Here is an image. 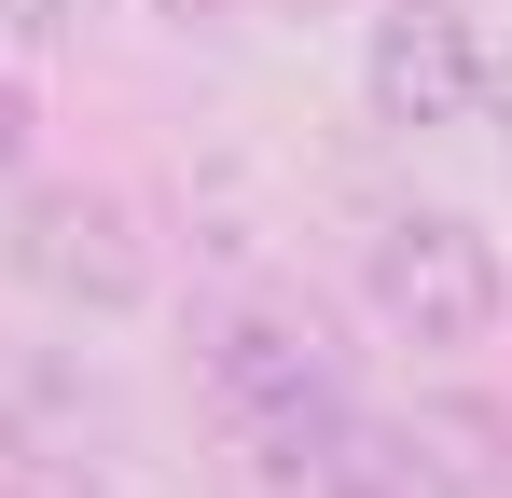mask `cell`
<instances>
[{"mask_svg":"<svg viewBox=\"0 0 512 498\" xmlns=\"http://www.w3.org/2000/svg\"><path fill=\"white\" fill-rule=\"evenodd\" d=\"M14 153H28V83L0 70V166H14Z\"/></svg>","mask_w":512,"mask_h":498,"instance_id":"ba28073f","label":"cell"},{"mask_svg":"<svg viewBox=\"0 0 512 498\" xmlns=\"http://www.w3.org/2000/svg\"><path fill=\"white\" fill-rule=\"evenodd\" d=\"M360 291H374V319L402 332V346H485L499 305H512L499 236L471 208H388L374 249H360Z\"/></svg>","mask_w":512,"mask_h":498,"instance_id":"7a4b0ae2","label":"cell"},{"mask_svg":"<svg viewBox=\"0 0 512 498\" xmlns=\"http://www.w3.org/2000/svg\"><path fill=\"white\" fill-rule=\"evenodd\" d=\"M0 498H56V443H42L14 402H0Z\"/></svg>","mask_w":512,"mask_h":498,"instance_id":"5b68a950","label":"cell"},{"mask_svg":"<svg viewBox=\"0 0 512 498\" xmlns=\"http://www.w3.org/2000/svg\"><path fill=\"white\" fill-rule=\"evenodd\" d=\"M194 374H208L222 443L250 457V485H277V498H305L319 471H333V443L360 429L333 332H319V305H291V291L222 305V319H208V346H194Z\"/></svg>","mask_w":512,"mask_h":498,"instance_id":"6da1fadb","label":"cell"},{"mask_svg":"<svg viewBox=\"0 0 512 498\" xmlns=\"http://www.w3.org/2000/svg\"><path fill=\"white\" fill-rule=\"evenodd\" d=\"M0 277H28L42 305L125 319V305L153 291V249H139V208H125V194H84V180H56V194H28V208L0 222Z\"/></svg>","mask_w":512,"mask_h":498,"instance_id":"3957f363","label":"cell"},{"mask_svg":"<svg viewBox=\"0 0 512 498\" xmlns=\"http://www.w3.org/2000/svg\"><path fill=\"white\" fill-rule=\"evenodd\" d=\"M360 97H374V125H402V139L471 125V111H485V28H471L457 0H388V14L360 28Z\"/></svg>","mask_w":512,"mask_h":498,"instance_id":"277c9868","label":"cell"},{"mask_svg":"<svg viewBox=\"0 0 512 498\" xmlns=\"http://www.w3.org/2000/svg\"><path fill=\"white\" fill-rule=\"evenodd\" d=\"M471 125H499V153H512V42L485 56V111H471Z\"/></svg>","mask_w":512,"mask_h":498,"instance_id":"52a82bcc","label":"cell"},{"mask_svg":"<svg viewBox=\"0 0 512 498\" xmlns=\"http://www.w3.org/2000/svg\"><path fill=\"white\" fill-rule=\"evenodd\" d=\"M56 28H70L56 0H0V56H14V42H56Z\"/></svg>","mask_w":512,"mask_h":498,"instance_id":"8992f818","label":"cell"}]
</instances>
